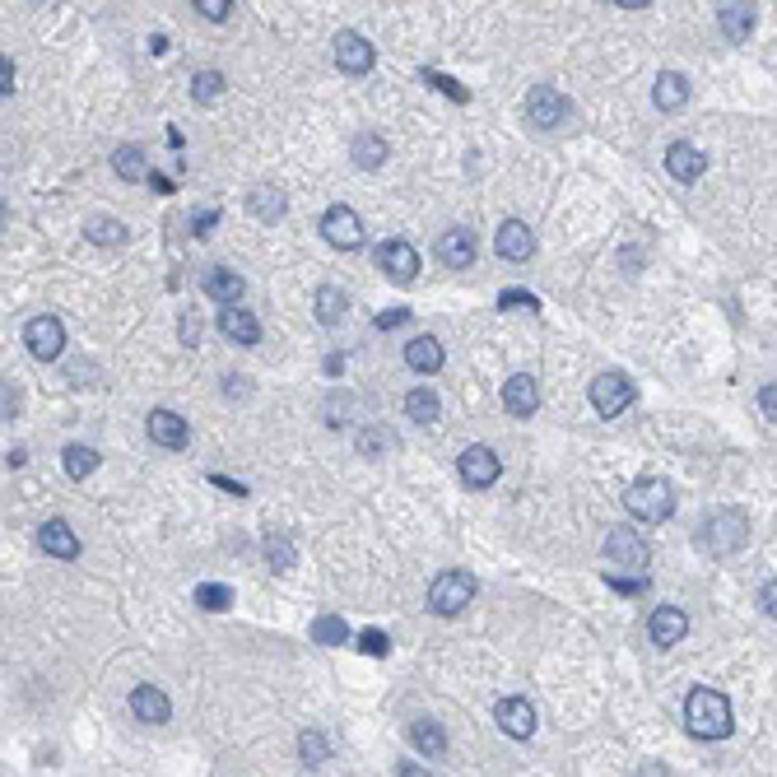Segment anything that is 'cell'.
<instances>
[{
    "label": "cell",
    "instance_id": "obj_1",
    "mask_svg": "<svg viewBox=\"0 0 777 777\" xmlns=\"http://www.w3.org/2000/svg\"><path fill=\"white\" fill-rule=\"evenodd\" d=\"M684 726H689V736L698 740H726L731 736V698L722 689H694V694L684 698Z\"/></svg>",
    "mask_w": 777,
    "mask_h": 777
},
{
    "label": "cell",
    "instance_id": "obj_2",
    "mask_svg": "<svg viewBox=\"0 0 777 777\" xmlns=\"http://www.w3.org/2000/svg\"><path fill=\"white\" fill-rule=\"evenodd\" d=\"M694 540H698V550H703V554L726 559V554L745 550V540H750V517H745L740 508H717V512H708V517L698 522Z\"/></svg>",
    "mask_w": 777,
    "mask_h": 777
},
{
    "label": "cell",
    "instance_id": "obj_3",
    "mask_svg": "<svg viewBox=\"0 0 777 777\" xmlns=\"http://www.w3.org/2000/svg\"><path fill=\"white\" fill-rule=\"evenodd\" d=\"M624 508H629L643 526H661V522H670V512H675V489H670V480H661V475H643V480L629 484Z\"/></svg>",
    "mask_w": 777,
    "mask_h": 777
},
{
    "label": "cell",
    "instance_id": "obj_4",
    "mask_svg": "<svg viewBox=\"0 0 777 777\" xmlns=\"http://www.w3.org/2000/svg\"><path fill=\"white\" fill-rule=\"evenodd\" d=\"M470 601H475V577L466 568H447V573L433 577V587H429L433 615H461Z\"/></svg>",
    "mask_w": 777,
    "mask_h": 777
},
{
    "label": "cell",
    "instance_id": "obj_5",
    "mask_svg": "<svg viewBox=\"0 0 777 777\" xmlns=\"http://www.w3.org/2000/svg\"><path fill=\"white\" fill-rule=\"evenodd\" d=\"M605 559L615 563V568H629L633 577H647V559H652V550H647L643 531H633V526H615L610 536H605Z\"/></svg>",
    "mask_w": 777,
    "mask_h": 777
},
{
    "label": "cell",
    "instance_id": "obj_6",
    "mask_svg": "<svg viewBox=\"0 0 777 777\" xmlns=\"http://www.w3.org/2000/svg\"><path fill=\"white\" fill-rule=\"evenodd\" d=\"M633 396H638V387H633L624 373H601L596 382H591V410L601 419H615L624 415L633 405Z\"/></svg>",
    "mask_w": 777,
    "mask_h": 777
},
{
    "label": "cell",
    "instance_id": "obj_7",
    "mask_svg": "<svg viewBox=\"0 0 777 777\" xmlns=\"http://www.w3.org/2000/svg\"><path fill=\"white\" fill-rule=\"evenodd\" d=\"M24 345L33 359H61V349H66V326H61V317H52V312H42V317H28L24 326Z\"/></svg>",
    "mask_w": 777,
    "mask_h": 777
},
{
    "label": "cell",
    "instance_id": "obj_8",
    "mask_svg": "<svg viewBox=\"0 0 777 777\" xmlns=\"http://www.w3.org/2000/svg\"><path fill=\"white\" fill-rule=\"evenodd\" d=\"M526 117H531V126H540V131H554V126H563V121L573 117V103H568L554 84H540V89L526 94Z\"/></svg>",
    "mask_w": 777,
    "mask_h": 777
},
{
    "label": "cell",
    "instance_id": "obj_9",
    "mask_svg": "<svg viewBox=\"0 0 777 777\" xmlns=\"http://www.w3.org/2000/svg\"><path fill=\"white\" fill-rule=\"evenodd\" d=\"M456 470H461V480H466L470 489H489V484L503 475V461H498L494 447L475 443V447H466V452L456 456Z\"/></svg>",
    "mask_w": 777,
    "mask_h": 777
},
{
    "label": "cell",
    "instance_id": "obj_10",
    "mask_svg": "<svg viewBox=\"0 0 777 777\" xmlns=\"http://www.w3.org/2000/svg\"><path fill=\"white\" fill-rule=\"evenodd\" d=\"M322 238L340 252H354V247H363V219L349 205H331L322 215Z\"/></svg>",
    "mask_w": 777,
    "mask_h": 777
},
{
    "label": "cell",
    "instance_id": "obj_11",
    "mask_svg": "<svg viewBox=\"0 0 777 777\" xmlns=\"http://www.w3.org/2000/svg\"><path fill=\"white\" fill-rule=\"evenodd\" d=\"M377 266L387 270V280H396V284H410L419 275V252L410 247L405 238H391V242H382L377 247Z\"/></svg>",
    "mask_w": 777,
    "mask_h": 777
},
{
    "label": "cell",
    "instance_id": "obj_12",
    "mask_svg": "<svg viewBox=\"0 0 777 777\" xmlns=\"http://www.w3.org/2000/svg\"><path fill=\"white\" fill-rule=\"evenodd\" d=\"M494 722L503 726V736H512V740L536 736V708H531V698H498Z\"/></svg>",
    "mask_w": 777,
    "mask_h": 777
},
{
    "label": "cell",
    "instance_id": "obj_13",
    "mask_svg": "<svg viewBox=\"0 0 777 777\" xmlns=\"http://www.w3.org/2000/svg\"><path fill=\"white\" fill-rule=\"evenodd\" d=\"M494 247L503 261H531V256H536V233H531V224H522V219H503L494 233Z\"/></svg>",
    "mask_w": 777,
    "mask_h": 777
},
{
    "label": "cell",
    "instance_id": "obj_14",
    "mask_svg": "<svg viewBox=\"0 0 777 777\" xmlns=\"http://www.w3.org/2000/svg\"><path fill=\"white\" fill-rule=\"evenodd\" d=\"M373 61H377V52L363 33H340V38H335V66L345 70V75H368Z\"/></svg>",
    "mask_w": 777,
    "mask_h": 777
},
{
    "label": "cell",
    "instance_id": "obj_15",
    "mask_svg": "<svg viewBox=\"0 0 777 777\" xmlns=\"http://www.w3.org/2000/svg\"><path fill=\"white\" fill-rule=\"evenodd\" d=\"M475 252H480V242L470 228H447L443 238H438V261L447 270H470L475 266Z\"/></svg>",
    "mask_w": 777,
    "mask_h": 777
},
{
    "label": "cell",
    "instance_id": "obj_16",
    "mask_svg": "<svg viewBox=\"0 0 777 777\" xmlns=\"http://www.w3.org/2000/svg\"><path fill=\"white\" fill-rule=\"evenodd\" d=\"M503 410L517 419H531L540 410V387L531 373H512L508 382H503Z\"/></svg>",
    "mask_w": 777,
    "mask_h": 777
},
{
    "label": "cell",
    "instance_id": "obj_17",
    "mask_svg": "<svg viewBox=\"0 0 777 777\" xmlns=\"http://www.w3.org/2000/svg\"><path fill=\"white\" fill-rule=\"evenodd\" d=\"M131 712L145 726H163L168 717H173V703H168V694H163L159 684H135L131 689Z\"/></svg>",
    "mask_w": 777,
    "mask_h": 777
},
{
    "label": "cell",
    "instance_id": "obj_18",
    "mask_svg": "<svg viewBox=\"0 0 777 777\" xmlns=\"http://www.w3.org/2000/svg\"><path fill=\"white\" fill-rule=\"evenodd\" d=\"M149 438L159 447H168V452H182V447L191 443V424L177 410H154L149 415Z\"/></svg>",
    "mask_w": 777,
    "mask_h": 777
},
{
    "label": "cell",
    "instance_id": "obj_19",
    "mask_svg": "<svg viewBox=\"0 0 777 777\" xmlns=\"http://www.w3.org/2000/svg\"><path fill=\"white\" fill-rule=\"evenodd\" d=\"M647 633H652L657 647H675L684 633H689V615H684L680 605H657L652 619H647Z\"/></svg>",
    "mask_w": 777,
    "mask_h": 777
},
{
    "label": "cell",
    "instance_id": "obj_20",
    "mask_svg": "<svg viewBox=\"0 0 777 777\" xmlns=\"http://www.w3.org/2000/svg\"><path fill=\"white\" fill-rule=\"evenodd\" d=\"M38 545L47 554H52V559H80V536H75V531H70V522L66 517H52V522H42V531H38Z\"/></svg>",
    "mask_w": 777,
    "mask_h": 777
},
{
    "label": "cell",
    "instance_id": "obj_21",
    "mask_svg": "<svg viewBox=\"0 0 777 777\" xmlns=\"http://www.w3.org/2000/svg\"><path fill=\"white\" fill-rule=\"evenodd\" d=\"M666 168L675 182H698V177L708 173V159H703V149H694L689 140H675L666 149Z\"/></svg>",
    "mask_w": 777,
    "mask_h": 777
},
{
    "label": "cell",
    "instance_id": "obj_22",
    "mask_svg": "<svg viewBox=\"0 0 777 777\" xmlns=\"http://www.w3.org/2000/svg\"><path fill=\"white\" fill-rule=\"evenodd\" d=\"M205 294L215 298L219 308H238V298L247 294V284H242V275H233L228 266H210L205 270Z\"/></svg>",
    "mask_w": 777,
    "mask_h": 777
},
{
    "label": "cell",
    "instance_id": "obj_23",
    "mask_svg": "<svg viewBox=\"0 0 777 777\" xmlns=\"http://www.w3.org/2000/svg\"><path fill=\"white\" fill-rule=\"evenodd\" d=\"M219 331H224L233 345H256V340H261V322H256L247 308H224L219 312Z\"/></svg>",
    "mask_w": 777,
    "mask_h": 777
},
{
    "label": "cell",
    "instance_id": "obj_24",
    "mask_svg": "<svg viewBox=\"0 0 777 777\" xmlns=\"http://www.w3.org/2000/svg\"><path fill=\"white\" fill-rule=\"evenodd\" d=\"M652 98H657L661 112H680L689 103V80H684L680 70H661L657 84H652Z\"/></svg>",
    "mask_w": 777,
    "mask_h": 777
},
{
    "label": "cell",
    "instance_id": "obj_25",
    "mask_svg": "<svg viewBox=\"0 0 777 777\" xmlns=\"http://www.w3.org/2000/svg\"><path fill=\"white\" fill-rule=\"evenodd\" d=\"M405 363H410L415 373H438V368H443V345H438V335H415V340L405 345Z\"/></svg>",
    "mask_w": 777,
    "mask_h": 777
},
{
    "label": "cell",
    "instance_id": "obj_26",
    "mask_svg": "<svg viewBox=\"0 0 777 777\" xmlns=\"http://www.w3.org/2000/svg\"><path fill=\"white\" fill-rule=\"evenodd\" d=\"M349 159L359 163L363 173H373V168H382V163H387V140H382L377 131L354 135V145H349Z\"/></svg>",
    "mask_w": 777,
    "mask_h": 777
},
{
    "label": "cell",
    "instance_id": "obj_27",
    "mask_svg": "<svg viewBox=\"0 0 777 777\" xmlns=\"http://www.w3.org/2000/svg\"><path fill=\"white\" fill-rule=\"evenodd\" d=\"M717 24L731 42H745L754 33V5H722L717 10Z\"/></svg>",
    "mask_w": 777,
    "mask_h": 777
},
{
    "label": "cell",
    "instance_id": "obj_28",
    "mask_svg": "<svg viewBox=\"0 0 777 777\" xmlns=\"http://www.w3.org/2000/svg\"><path fill=\"white\" fill-rule=\"evenodd\" d=\"M312 308H317V322H322V326H340V322H345V312H349V298L340 294L335 284H322L317 298H312Z\"/></svg>",
    "mask_w": 777,
    "mask_h": 777
},
{
    "label": "cell",
    "instance_id": "obj_29",
    "mask_svg": "<svg viewBox=\"0 0 777 777\" xmlns=\"http://www.w3.org/2000/svg\"><path fill=\"white\" fill-rule=\"evenodd\" d=\"M247 210H252L261 224H275V219H284V196L275 187H252V196H247Z\"/></svg>",
    "mask_w": 777,
    "mask_h": 777
},
{
    "label": "cell",
    "instance_id": "obj_30",
    "mask_svg": "<svg viewBox=\"0 0 777 777\" xmlns=\"http://www.w3.org/2000/svg\"><path fill=\"white\" fill-rule=\"evenodd\" d=\"M112 168H117L121 182H140V177H149V163H145V149L140 145H121L117 154H112Z\"/></svg>",
    "mask_w": 777,
    "mask_h": 777
},
{
    "label": "cell",
    "instance_id": "obj_31",
    "mask_svg": "<svg viewBox=\"0 0 777 777\" xmlns=\"http://www.w3.org/2000/svg\"><path fill=\"white\" fill-rule=\"evenodd\" d=\"M61 461H66L70 480H89V475L98 470V452H94V447H80V443H70L66 452H61Z\"/></svg>",
    "mask_w": 777,
    "mask_h": 777
},
{
    "label": "cell",
    "instance_id": "obj_32",
    "mask_svg": "<svg viewBox=\"0 0 777 777\" xmlns=\"http://www.w3.org/2000/svg\"><path fill=\"white\" fill-rule=\"evenodd\" d=\"M410 740L419 745V754H433V759L447 754V731L438 722H415V726H410Z\"/></svg>",
    "mask_w": 777,
    "mask_h": 777
},
{
    "label": "cell",
    "instance_id": "obj_33",
    "mask_svg": "<svg viewBox=\"0 0 777 777\" xmlns=\"http://www.w3.org/2000/svg\"><path fill=\"white\" fill-rule=\"evenodd\" d=\"M438 410H443V405H438V396H433L429 387H415L410 396H405V415L419 419V424H433V419H438Z\"/></svg>",
    "mask_w": 777,
    "mask_h": 777
},
{
    "label": "cell",
    "instance_id": "obj_34",
    "mask_svg": "<svg viewBox=\"0 0 777 777\" xmlns=\"http://www.w3.org/2000/svg\"><path fill=\"white\" fill-rule=\"evenodd\" d=\"M396 433L382 429V424H368V429L359 433V456H382V452H396Z\"/></svg>",
    "mask_w": 777,
    "mask_h": 777
},
{
    "label": "cell",
    "instance_id": "obj_35",
    "mask_svg": "<svg viewBox=\"0 0 777 777\" xmlns=\"http://www.w3.org/2000/svg\"><path fill=\"white\" fill-rule=\"evenodd\" d=\"M84 233H89V242H98V247H117V242H126V224L121 219H89L84 224Z\"/></svg>",
    "mask_w": 777,
    "mask_h": 777
},
{
    "label": "cell",
    "instance_id": "obj_36",
    "mask_svg": "<svg viewBox=\"0 0 777 777\" xmlns=\"http://www.w3.org/2000/svg\"><path fill=\"white\" fill-rule=\"evenodd\" d=\"M266 559H270V568H275V573H289V568L298 563V554H294V545H289V536L270 531V536H266Z\"/></svg>",
    "mask_w": 777,
    "mask_h": 777
},
{
    "label": "cell",
    "instance_id": "obj_37",
    "mask_svg": "<svg viewBox=\"0 0 777 777\" xmlns=\"http://www.w3.org/2000/svg\"><path fill=\"white\" fill-rule=\"evenodd\" d=\"M312 638L322 647H340V643H349V624L340 615H322L317 624H312Z\"/></svg>",
    "mask_w": 777,
    "mask_h": 777
},
{
    "label": "cell",
    "instance_id": "obj_38",
    "mask_svg": "<svg viewBox=\"0 0 777 777\" xmlns=\"http://www.w3.org/2000/svg\"><path fill=\"white\" fill-rule=\"evenodd\" d=\"M196 605L210 610V615H219V610L233 605V587H224V582H201V587H196Z\"/></svg>",
    "mask_w": 777,
    "mask_h": 777
},
{
    "label": "cell",
    "instance_id": "obj_39",
    "mask_svg": "<svg viewBox=\"0 0 777 777\" xmlns=\"http://www.w3.org/2000/svg\"><path fill=\"white\" fill-rule=\"evenodd\" d=\"M219 94H224V75H219V70H201V75L191 80V98H196V103H215Z\"/></svg>",
    "mask_w": 777,
    "mask_h": 777
},
{
    "label": "cell",
    "instance_id": "obj_40",
    "mask_svg": "<svg viewBox=\"0 0 777 777\" xmlns=\"http://www.w3.org/2000/svg\"><path fill=\"white\" fill-rule=\"evenodd\" d=\"M298 750H303V764H322L326 759V736L322 731H303V736H298Z\"/></svg>",
    "mask_w": 777,
    "mask_h": 777
},
{
    "label": "cell",
    "instance_id": "obj_41",
    "mask_svg": "<svg viewBox=\"0 0 777 777\" xmlns=\"http://www.w3.org/2000/svg\"><path fill=\"white\" fill-rule=\"evenodd\" d=\"M498 308H536V294H531V289H503V294H498Z\"/></svg>",
    "mask_w": 777,
    "mask_h": 777
},
{
    "label": "cell",
    "instance_id": "obj_42",
    "mask_svg": "<svg viewBox=\"0 0 777 777\" xmlns=\"http://www.w3.org/2000/svg\"><path fill=\"white\" fill-rule=\"evenodd\" d=\"M359 647L368 652V657H387V652H391V638H387V633H377V629H368L359 638Z\"/></svg>",
    "mask_w": 777,
    "mask_h": 777
},
{
    "label": "cell",
    "instance_id": "obj_43",
    "mask_svg": "<svg viewBox=\"0 0 777 777\" xmlns=\"http://www.w3.org/2000/svg\"><path fill=\"white\" fill-rule=\"evenodd\" d=\"M605 582L615 591H624V596H638V591H647V577H619V573H605Z\"/></svg>",
    "mask_w": 777,
    "mask_h": 777
},
{
    "label": "cell",
    "instance_id": "obj_44",
    "mask_svg": "<svg viewBox=\"0 0 777 777\" xmlns=\"http://www.w3.org/2000/svg\"><path fill=\"white\" fill-rule=\"evenodd\" d=\"M196 10H201L205 19H210V24H224L233 5H228V0H196Z\"/></svg>",
    "mask_w": 777,
    "mask_h": 777
},
{
    "label": "cell",
    "instance_id": "obj_45",
    "mask_svg": "<svg viewBox=\"0 0 777 777\" xmlns=\"http://www.w3.org/2000/svg\"><path fill=\"white\" fill-rule=\"evenodd\" d=\"M424 80H433V84H438V89H443V94L447 98H456V103H466V89H461V84H456V80H447V75H433V70H424Z\"/></svg>",
    "mask_w": 777,
    "mask_h": 777
},
{
    "label": "cell",
    "instance_id": "obj_46",
    "mask_svg": "<svg viewBox=\"0 0 777 777\" xmlns=\"http://www.w3.org/2000/svg\"><path fill=\"white\" fill-rule=\"evenodd\" d=\"M410 322V308H391V312H377V331H396V326Z\"/></svg>",
    "mask_w": 777,
    "mask_h": 777
},
{
    "label": "cell",
    "instance_id": "obj_47",
    "mask_svg": "<svg viewBox=\"0 0 777 777\" xmlns=\"http://www.w3.org/2000/svg\"><path fill=\"white\" fill-rule=\"evenodd\" d=\"M196 340H201V317L182 312V345H196Z\"/></svg>",
    "mask_w": 777,
    "mask_h": 777
},
{
    "label": "cell",
    "instance_id": "obj_48",
    "mask_svg": "<svg viewBox=\"0 0 777 777\" xmlns=\"http://www.w3.org/2000/svg\"><path fill=\"white\" fill-rule=\"evenodd\" d=\"M759 410H764L768 419H777V382H768V387L759 391Z\"/></svg>",
    "mask_w": 777,
    "mask_h": 777
},
{
    "label": "cell",
    "instance_id": "obj_49",
    "mask_svg": "<svg viewBox=\"0 0 777 777\" xmlns=\"http://www.w3.org/2000/svg\"><path fill=\"white\" fill-rule=\"evenodd\" d=\"M759 605H764V615H768V619H777V577L768 582L764 591H759Z\"/></svg>",
    "mask_w": 777,
    "mask_h": 777
},
{
    "label": "cell",
    "instance_id": "obj_50",
    "mask_svg": "<svg viewBox=\"0 0 777 777\" xmlns=\"http://www.w3.org/2000/svg\"><path fill=\"white\" fill-rule=\"evenodd\" d=\"M215 219H219V210H201V215L191 219V228H196V238H205V233L215 228Z\"/></svg>",
    "mask_w": 777,
    "mask_h": 777
},
{
    "label": "cell",
    "instance_id": "obj_51",
    "mask_svg": "<svg viewBox=\"0 0 777 777\" xmlns=\"http://www.w3.org/2000/svg\"><path fill=\"white\" fill-rule=\"evenodd\" d=\"M0 80H5V98H10L14 94V66H10V56L0 61Z\"/></svg>",
    "mask_w": 777,
    "mask_h": 777
},
{
    "label": "cell",
    "instance_id": "obj_52",
    "mask_svg": "<svg viewBox=\"0 0 777 777\" xmlns=\"http://www.w3.org/2000/svg\"><path fill=\"white\" fill-rule=\"evenodd\" d=\"M210 480H215L219 489H228V494H233V498H242V494H247V489H242L238 480H224V475H210Z\"/></svg>",
    "mask_w": 777,
    "mask_h": 777
},
{
    "label": "cell",
    "instance_id": "obj_53",
    "mask_svg": "<svg viewBox=\"0 0 777 777\" xmlns=\"http://www.w3.org/2000/svg\"><path fill=\"white\" fill-rule=\"evenodd\" d=\"M638 777H670V768L666 764H643L638 768Z\"/></svg>",
    "mask_w": 777,
    "mask_h": 777
},
{
    "label": "cell",
    "instance_id": "obj_54",
    "mask_svg": "<svg viewBox=\"0 0 777 777\" xmlns=\"http://www.w3.org/2000/svg\"><path fill=\"white\" fill-rule=\"evenodd\" d=\"M396 777H433V773H424L419 764H401V768H396Z\"/></svg>",
    "mask_w": 777,
    "mask_h": 777
}]
</instances>
